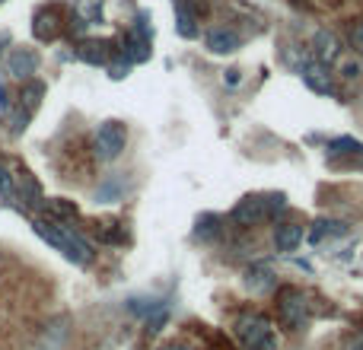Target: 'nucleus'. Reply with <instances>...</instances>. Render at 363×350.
<instances>
[{"mask_svg": "<svg viewBox=\"0 0 363 350\" xmlns=\"http://www.w3.org/2000/svg\"><path fill=\"white\" fill-rule=\"evenodd\" d=\"M32 230H35L38 236L51 245V249L61 252L67 261L80 264V268L93 261V245H89L86 239L74 230V226H64L61 220H35V223H32Z\"/></svg>", "mask_w": 363, "mask_h": 350, "instance_id": "1", "label": "nucleus"}, {"mask_svg": "<svg viewBox=\"0 0 363 350\" xmlns=\"http://www.w3.org/2000/svg\"><path fill=\"white\" fill-rule=\"evenodd\" d=\"M233 338L239 341L242 350H277L281 347V334H277L274 322L258 309H245L233 319Z\"/></svg>", "mask_w": 363, "mask_h": 350, "instance_id": "2", "label": "nucleus"}, {"mask_svg": "<svg viewBox=\"0 0 363 350\" xmlns=\"http://www.w3.org/2000/svg\"><path fill=\"white\" fill-rule=\"evenodd\" d=\"M287 210V198L284 194H249L242 198L236 207H233L230 220L242 230H252V226L264 223V220H277Z\"/></svg>", "mask_w": 363, "mask_h": 350, "instance_id": "3", "label": "nucleus"}, {"mask_svg": "<svg viewBox=\"0 0 363 350\" xmlns=\"http://www.w3.org/2000/svg\"><path fill=\"white\" fill-rule=\"evenodd\" d=\"M274 309H277V322L287 332H303L313 319V303H309V293L300 287H277L274 296Z\"/></svg>", "mask_w": 363, "mask_h": 350, "instance_id": "4", "label": "nucleus"}, {"mask_svg": "<svg viewBox=\"0 0 363 350\" xmlns=\"http://www.w3.org/2000/svg\"><path fill=\"white\" fill-rule=\"evenodd\" d=\"M128 147V128L121 121H102L93 134V153L102 159V163H112L125 153Z\"/></svg>", "mask_w": 363, "mask_h": 350, "instance_id": "5", "label": "nucleus"}, {"mask_svg": "<svg viewBox=\"0 0 363 350\" xmlns=\"http://www.w3.org/2000/svg\"><path fill=\"white\" fill-rule=\"evenodd\" d=\"M309 51H313L315 61L335 67L345 57V42H341V35L335 29H315L313 38H309Z\"/></svg>", "mask_w": 363, "mask_h": 350, "instance_id": "6", "label": "nucleus"}, {"mask_svg": "<svg viewBox=\"0 0 363 350\" xmlns=\"http://www.w3.org/2000/svg\"><path fill=\"white\" fill-rule=\"evenodd\" d=\"M300 77H303V83H306V89H313L315 96H338V74H335L328 64L313 57V61L300 70Z\"/></svg>", "mask_w": 363, "mask_h": 350, "instance_id": "7", "label": "nucleus"}, {"mask_svg": "<svg viewBox=\"0 0 363 350\" xmlns=\"http://www.w3.org/2000/svg\"><path fill=\"white\" fill-rule=\"evenodd\" d=\"M303 239H306V226L296 223V220H281V223L274 226V249L284 252V255L300 249Z\"/></svg>", "mask_w": 363, "mask_h": 350, "instance_id": "8", "label": "nucleus"}, {"mask_svg": "<svg viewBox=\"0 0 363 350\" xmlns=\"http://www.w3.org/2000/svg\"><path fill=\"white\" fill-rule=\"evenodd\" d=\"M245 290L255 296H264V293H274L277 290V274L268 268V264H252V268H245V277H242Z\"/></svg>", "mask_w": 363, "mask_h": 350, "instance_id": "9", "label": "nucleus"}, {"mask_svg": "<svg viewBox=\"0 0 363 350\" xmlns=\"http://www.w3.org/2000/svg\"><path fill=\"white\" fill-rule=\"evenodd\" d=\"M204 45L211 55H233V51L242 48V38H239V32L226 29V26H217V29H211L204 35Z\"/></svg>", "mask_w": 363, "mask_h": 350, "instance_id": "10", "label": "nucleus"}, {"mask_svg": "<svg viewBox=\"0 0 363 350\" xmlns=\"http://www.w3.org/2000/svg\"><path fill=\"white\" fill-rule=\"evenodd\" d=\"M6 70H10L16 80H29L38 70V55L32 48H13L6 55Z\"/></svg>", "mask_w": 363, "mask_h": 350, "instance_id": "11", "label": "nucleus"}, {"mask_svg": "<svg viewBox=\"0 0 363 350\" xmlns=\"http://www.w3.org/2000/svg\"><path fill=\"white\" fill-rule=\"evenodd\" d=\"M341 236H347V223H341V220H332V217H322V220H315V223L309 226L306 242L315 249V245L328 242V239H341Z\"/></svg>", "mask_w": 363, "mask_h": 350, "instance_id": "12", "label": "nucleus"}, {"mask_svg": "<svg viewBox=\"0 0 363 350\" xmlns=\"http://www.w3.org/2000/svg\"><path fill=\"white\" fill-rule=\"evenodd\" d=\"M176 29L182 38H194L198 35V16L188 6V0H176Z\"/></svg>", "mask_w": 363, "mask_h": 350, "instance_id": "13", "label": "nucleus"}, {"mask_svg": "<svg viewBox=\"0 0 363 350\" xmlns=\"http://www.w3.org/2000/svg\"><path fill=\"white\" fill-rule=\"evenodd\" d=\"M338 157H341V163H345V159H351V157H363V144H360V140H354V137L328 140V159H338Z\"/></svg>", "mask_w": 363, "mask_h": 350, "instance_id": "14", "label": "nucleus"}, {"mask_svg": "<svg viewBox=\"0 0 363 350\" xmlns=\"http://www.w3.org/2000/svg\"><path fill=\"white\" fill-rule=\"evenodd\" d=\"M16 185H19V194H23L26 207H38V204H45V201H42V191H38L35 179H32V175H29V172L16 175Z\"/></svg>", "mask_w": 363, "mask_h": 350, "instance_id": "15", "label": "nucleus"}, {"mask_svg": "<svg viewBox=\"0 0 363 350\" xmlns=\"http://www.w3.org/2000/svg\"><path fill=\"white\" fill-rule=\"evenodd\" d=\"M220 232H223V226H220L217 213H204V217L198 220V230H194V236L204 239V242H211V239H217Z\"/></svg>", "mask_w": 363, "mask_h": 350, "instance_id": "16", "label": "nucleus"}, {"mask_svg": "<svg viewBox=\"0 0 363 350\" xmlns=\"http://www.w3.org/2000/svg\"><path fill=\"white\" fill-rule=\"evenodd\" d=\"M106 48H108L106 42H86L80 48V57H83V61H89V64H106L108 61V51Z\"/></svg>", "mask_w": 363, "mask_h": 350, "instance_id": "17", "label": "nucleus"}, {"mask_svg": "<svg viewBox=\"0 0 363 350\" xmlns=\"http://www.w3.org/2000/svg\"><path fill=\"white\" fill-rule=\"evenodd\" d=\"M347 45H351V48L363 57V16L354 19V23L347 26Z\"/></svg>", "mask_w": 363, "mask_h": 350, "instance_id": "18", "label": "nucleus"}, {"mask_svg": "<svg viewBox=\"0 0 363 350\" xmlns=\"http://www.w3.org/2000/svg\"><path fill=\"white\" fill-rule=\"evenodd\" d=\"M0 198L4 201H16V181L6 166H0Z\"/></svg>", "mask_w": 363, "mask_h": 350, "instance_id": "19", "label": "nucleus"}, {"mask_svg": "<svg viewBox=\"0 0 363 350\" xmlns=\"http://www.w3.org/2000/svg\"><path fill=\"white\" fill-rule=\"evenodd\" d=\"M338 77L341 80H357V77H363V61H345V57H341L338 61Z\"/></svg>", "mask_w": 363, "mask_h": 350, "instance_id": "20", "label": "nucleus"}, {"mask_svg": "<svg viewBox=\"0 0 363 350\" xmlns=\"http://www.w3.org/2000/svg\"><path fill=\"white\" fill-rule=\"evenodd\" d=\"M45 207H51L55 217H77V204H67V201H61V198L45 201Z\"/></svg>", "mask_w": 363, "mask_h": 350, "instance_id": "21", "label": "nucleus"}, {"mask_svg": "<svg viewBox=\"0 0 363 350\" xmlns=\"http://www.w3.org/2000/svg\"><path fill=\"white\" fill-rule=\"evenodd\" d=\"M341 350H363V328H357V332L345 334V341H341Z\"/></svg>", "mask_w": 363, "mask_h": 350, "instance_id": "22", "label": "nucleus"}, {"mask_svg": "<svg viewBox=\"0 0 363 350\" xmlns=\"http://www.w3.org/2000/svg\"><path fill=\"white\" fill-rule=\"evenodd\" d=\"M226 74H230V77H226V83H230V86H236V83L242 80V77H239V70H226Z\"/></svg>", "mask_w": 363, "mask_h": 350, "instance_id": "23", "label": "nucleus"}, {"mask_svg": "<svg viewBox=\"0 0 363 350\" xmlns=\"http://www.w3.org/2000/svg\"><path fill=\"white\" fill-rule=\"evenodd\" d=\"M163 350H191V347H182V344H169V347H163Z\"/></svg>", "mask_w": 363, "mask_h": 350, "instance_id": "24", "label": "nucleus"}, {"mask_svg": "<svg viewBox=\"0 0 363 350\" xmlns=\"http://www.w3.org/2000/svg\"><path fill=\"white\" fill-rule=\"evenodd\" d=\"M0 4H4V0H0Z\"/></svg>", "mask_w": 363, "mask_h": 350, "instance_id": "25", "label": "nucleus"}, {"mask_svg": "<svg viewBox=\"0 0 363 350\" xmlns=\"http://www.w3.org/2000/svg\"><path fill=\"white\" fill-rule=\"evenodd\" d=\"M360 61H363V57H360Z\"/></svg>", "mask_w": 363, "mask_h": 350, "instance_id": "26", "label": "nucleus"}]
</instances>
